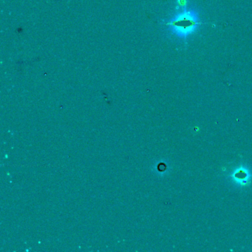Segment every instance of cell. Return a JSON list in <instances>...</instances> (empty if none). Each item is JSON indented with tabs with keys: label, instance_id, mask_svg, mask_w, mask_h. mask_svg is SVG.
<instances>
[{
	"label": "cell",
	"instance_id": "obj_1",
	"mask_svg": "<svg viewBox=\"0 0 252 252\" xmlns=\"http://www.w3.org/2000/svg\"><path fill=\"white\" fill-rule=\"evenodd\" d=\"M169 25L174 35L186 39L195 33L200 25L199 15L194 9L184 8L176 14Z\"/></svg>",
	"mask_w": 252,
	"mask_h": 252
}]
</instances>
